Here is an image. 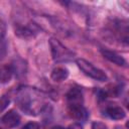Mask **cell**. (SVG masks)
<instances>
[{
	"label": "cell",
	"mask_w": 129,
	"mask_h": 129,
	"mask_svg": "<svg viewBox=\"0 0 129 129\" xmlns=\"http://www.w3.org/2000/svg\"><path fill=\"white\" fill-rule=\"evenodd\" d=\"M49 45H50L51 55L54 61L62 62V61H68L73 58L74 53L69 48H67L59 40L51 37L49 39Z\"/></svg>",
	"instance_id": "obj_2"
},
{
	"label": "cell",
	"mask_w": 129,
	"mask_h": 129,
	"mask_svg": "<svg viewBox=\"0 0 129 129\" xmlns=\"http://www.w3.org/2000/svg\"><path fill=\"white\" fill-rule=\"evenodd\" d=\"M67 129H83V126L81 124H79V123H73Z\"/></svg>",
	"instance_id": "obj_17"
},
{
	"label": "cell",
	"mask_w": 129,
	"mask_h": 129,
	"mask_svg": "<svg viewBox=\"0 0 129 129\" xmlns=\"http://www.w3.org/2000/svg\"><path fill=\"white\" fill-rule=\"evenodd\" d=\"M14 33L15 35H17L18 37L22 38V39H31L34 37V31L32 30V28H30L29 26L26 25H21L19 23L14 25Z\"/></svg>",
	"instance_id": "obj_6"
},
{
	"label": "cell",
	"mask_w": 129,
	"mask_h": 129,
	"mask_svg": "<svg viewBox=\"0 0 129 129\" xmlns=\"http://www.w3.org/2000/svg\"><path fill=\"white\" fill-rule=\"evenodd\" d=\"M2 122L5 126H7L9 128H13V127H16L19 124L20 116L16 111L10 110L2 117Z\"/></svg>",
	"instance_id": "obj_5"
},
{
	"label": "cell",
	"mask_w": 129,
	"mask_h": 129,
	"mask_svg": "<svg viewBox=\"0 0 129 129\" xmlns=\"http://www.w3.org/2000/svg\"><path fill=\"white\" fill-rule=\"evenodd\" d=\"M92 129H107V126L103 122H94L92 124Z\"/></svg>",
	"instance_id": "obj_16"
},
{
	"label": "cell",
	"mask_w": 129,
	"mask_h": 129,
	"mask_svg": "<svg viewBox=\"0 0 129 129\" xmlns=\"http://www.w3.org/2000/svg\"><path fill=\"white\" fill-rule=\"evenodd\" d=\"M67 101H68L69 105L83 104V94H82V92L77 88L71 89L67 94Z\"/></svg>",
	"instance_id": "obj_8"
},
{
	"label": "cell",
	"mask_w": 129,
	"mask_h": 129,
	"mask_svg": "<svg viewBox=\"0 0 129 129\" xmlns=\"http://www.w3.org/2000/svg\"><path fill=\"white\" fill-rule=\"evenodd\" d=\"M6 35V23L0 18V40H4Z\"/></svg>",
	"instance_id": "obj_14"
},
{
	"label": "cell",
	"mask_w": 129,
	"mask_h": 129,
	"mask_svg": "<svg viewBox=\"0 0 129 129\" xmlns=\"http://www.w3.org/2000/svg\"><path fill=\"white\" fill-rule=\"evenodd\" d=\"M9 103H10V99L7 95H3L0 98V113H2L8 107Z\"/></svg>",
	"instance_id": "obj_12"
},
{
	"label": "cell",
	"mask_w": 129,
	"mask_h": 129,
	"mask_svg": "<svg viewBox=\"0 0 129 129\" xmlns=\"http://www.w3.org/2000/svg\"><path fill=\"white\" fill-rule=\"evenodd\" d=\"M0 129H2V128H0Z\"/></svg>",
	"instance_id": "obj_19"
},
{
	"label": "cell",
	"mask_w": 129,
	"mask_h": 129,
	"mask_svg": "<svg viewBox=\"0 0 129 129\" xmlns=\"http://www.w3.org/2000/svg\"><path fill=\"white\" fill-rule=\"evenodd\" d=\"M50 129H64V128L61 127V126H54V127H52V128H50Z\"/></svg>",
	"instance_id": "obj_18"
},
{
	"label": "cell",
	"mask_w": 129,
	"mask_h": 129,
	"mask_svg": "<svg viewBox=\"0 0 129 129\" xmlns=\"http://www.w3.org/2000/svg\"><path fill=\"white\" fill-rule=\"evenodd\" d=\"M101 53L103 54V56L105 58H107L108 60H110L111 62L117 64V66H121V67H124L126 64V61L125 59L120 55L118 54L117 52L113 51V50H109V49H101Z\"/></svg>",
	"instance_id": "obj_7"
},
{
	"label": "cell",
	"mask_w": 129,
	"mask_h": 129,
	"mask_svg": "<svg viewBox=\"0 0 129 129\" xmlns=\"http://www.w3.org/2000/svg\"><path fill=\"white\" fill-rule=\"evenodd\" d=\"M21 129H40V126L36 122H28Z\"/></svg>",
	"instance_id": "obj_15"
},
{
	"label": "cell",
	"mask_w": 129,
	"mask_h": 129,
	"mask_svg": "<svg viewBox=\"0 0 129 129\" xmlns=\"http://www.w3.org/2000/svg\"><path fill=\"white\" fill-rule=\"evenodd\" d=\"M68 113L72 118H74L76 120H85L88 116L87 110L84 108V106L82 104L69 105Z\"/></svg>",
	"instance_id": "obj_4"
},
{
	"label": "cell",
	"mask_w": 129,
	"mask_h": 129,
	"mask_svg": "<svg viewBox=\"0 0 129 129\" xmlns=\"http://www.w3.org/2000/svg\"><path fill=\"white\" fill-rule=\"evenodd\" d=\"M106 113L110 118H112L114 120H121V119H124L125 116H126V113H125L124 109L119 107V106L108 107L107 110H106Z\"/></svg>",
	"instance_id": "obj_9"
},
{
	"label": "cell",
	"mask_w": 129,
	"mask_h": 129,
	"mask_svg": "<svg viewBox=\"0 0 129 129\" xmlns=\"http://www.w3.org/2000/svg\"><path fill=\"white\" fill-rule=\"evenodd\" d=\"M13 68L8 64H0V83L6 84L10 82L13 76Z\"/></svg>",
	"instance_id": "obj_10"
},
{
	"label": "cell",
	"mask_w": 129,
	"mask_h": 129,
	"mask_svg": "<svg viewBox=\"0 0 129 129\" xmlns=\"http://www.w3.org/2000/svg\"><path fill=\"white\" fill-rule=\"evenodd\" d=\"M79 69L85 74L87 75L88 77L94 79V80H97V81H100V82H105L108 80V77L107 75L105 74L104 71H102L101 69L95 67L94 64H92L91 62H89L88 60L84 59V58H78L76 60Z\"/></svg>",
	"instance_id": "obj_3"
},
{
	"label": "cell",
	"mask_w": 129,
	"mask_h": 129,
	"mask_svg": "<svg viewBox=\"0 0 129 129\" xmlns=\"http://www.w3.org/2000/svg\"><path fill=\"white\" fill-rule=\"evenodd\" d=\"M6 53H7L6 41H5V39H4V40H0V60L5 57Z\"/></svg>",
	"instance_id": "obj_13"
},
{
	"label": "cell",
	"mask_w": 129,
	"mask_h": 129,
	"mask_svg": "<svg viewBox=\"0 0 129 129\" xmlns=\"http://www.w3.org/2000/svg\"><path fill=\"white\" fill-rule=\"evenodd\" d=\"M69 77V71L66 68L57 67L52 70L50 74V78L54 82H62Z\"/></svg>",
	"instance_id": "obj_11"
},
{
	"label": "cell",
	"mask_w": 129,
	"mask_h": 129,
	"mask_svg": "<svg viewBox=\"0 0 129 129\" xmlns=\"http://www.w3.org/2000/svg\"><path fill=\"white\" fill-rule=\"evenodd\" d=\"M16 101L19 108L28 115H37L45 107L41 95L35 90L19 91Z\"/></svg>",
	"instance_id": "obj_1"
}]
</instances>
